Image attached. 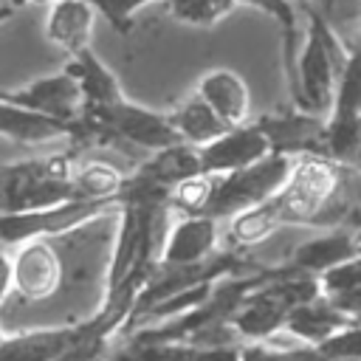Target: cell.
Instances as JSON below:
<instances>
[{
	"label": "cell",
	"mask_w": 361,
	"mask_h": 361,
	"mask_svg": "<svg viewBox=\"0 0 361 361\" xmlns=\"http://www.w3.org/2000/svg\"><path fill=\"white\" fill-rule=\"evenodd\" d=\"M271 152H274L271 141L257 127V121L234 127L226 135H220L217 141L200 147V158H203V172L206 175H228V172L245 169V166L268 158Z\"/></svg>",
	"instance_id": "cell-10"
},
{
	"label": "cell",
	"mask_w": 361,
	"mask_h": 361,
	"mask_svg": "<svg viewBox=\"0 0 361 361\" xmlns=\"http://www.w3.org/2000/svg\"><path fill=\"white\" fill-rule=\"evenodd\" d=\"M257 127L268 135L271 149L288 158H327V116H313L302 110L265 113ZM330 161V158H327Z\"/></svg>",
	"instance_id": "cell-8"
},
{
	"label": "cell",
	"mask_w": 361,
	"mask_h": 361,
	"mask_svg": "<svg viewBox=\"0 0 361 361\" xmlns=\"http://www.w3.org/2000/svg\"><path fill=\"white\" fill-rule=\"evenodd\" d=\"M0 99L28 107V110H37V113H45V116H54V118H62V121H76L87 107L82 85L65 68L54 76L34 79L17 90H6Z\"/></svg>",
	"instance_id": "cell-9"
},
{
	"label": "cell",
	"mask_w": 361,
	"mask_h": 361,
	"mask_svg": "<svg viewBox=\"0 0 361 361\" xmlns=\"http://www.w3.org/2000/svg\"><path fill=\"white\" fill-rule=\"evenodd\" d=\"M118 209H121L118 197H110V200H65L37 212H8L0 220L3 248H14L28 240H48L56 234H68Z\"/></svg>",
	"instance_id": "cell-5"
},
{
	"label": "cell",
	"mask_w": 361,
	"mask_h": 361,
	"mask_svg": "<svg viewBox=\"0 0 361 361\" xmlns=\"http://www.w3.org/2000/svg\"><path fill=\"white\" fill-rule=\"evenodd\" d=\"M62 285V259L48 240H28L3 248V299L17 293L23 302H42Z\"/></svg>",
	"instance_id": "cell-6"
},
{
	"label": "cell",
	"mask_w": 361,
	"mask_h": 361,
	"mask_svg": "<svg viewBox=\"0 0 361 361\" xmlns=\"http://www.w3.org/2000/svg\"><path fill=\"white\" fill-rule=\"evenodd\" d=\"M296 166V158H288V155H276L271 152L268 158L245 166V169H237V172H228V175H214V192H212V200L206 206V217H237L265 200H271L290 178Z\"/></svg>",
	"instance_id": "cell-4"
},
{
	"label": "cell",
	"mask_w": 361,
	"mask_h": 361,
	"mask_svg": "<svg viewBox=\"0 0 361 361\" xmlns=\"http://www.w3.org/2000/svg\"><path fill=\"white\" fill-rule=\"evenodd\" d=\"M73 152L3 164V214L37 212L65 200H76Z\"/></svg>",
	"instance_id": "cell-3"
},
{
	"label": "cell",
	"mask_w": 361,
	"mask_h": 361,
	"mask_svg": "<svg viewBox=\"0 0 361 361\" xmlns=\"http://www.w3.org/2000/svg\"><path fill=\"white\" fill-rule=\"evenodd\" d=\"M147 3L152 0H93L96 11L118 31V34H127L133 28V14L138 8H144Z\"/></svg>",
	"instance_id": "cell-23"
},
{
	"label": "cell",
	"mask_w": 361,
	"mask_h": 361,
	"mask_svg": "<svg viewBox=\"0 0 361 361\" xmlns=\"http://www.w3.org/2000/svg\"><path fill=\"white\" fill-rule=\"evenodd\" d=\"M355 166H361V152H358V161H355Z\"/></svg>",
	"instance_id": "cell-25"
},
{
	"label": "cell",
	"mask_w": 361,
	"mask_h": 361,
	"mask_svg": "<svg viewBox=\"0 0 361 361\" xmlns=\"http://www.w3.org/2000/svg\"><path fill=\"white\" fill-rule=\"evenodd\" d=\"M149 361H245L243 344H192V341H127Z\"/></svg>",
	"instance_id": "cell-19"
},
{
	"label": "cell",
	"mask_w": 361,
	"mask_h": 361,
	"mask_svg": "<svg viewBox=\"0 0 361 361\" xmlns=\"http://www.w3.org/2000/svg\"><path fill=\"white\" fill-rule=\"evenodd\" d=\"M344 186V164L327 158H299L288 183L265 203L231 217V248H251L279 226H324Z\"/></svg>",
	"instance_id": "cell-1"
},
{
	"label": "cell",
	"mask_w": 361,
	"mask_h": 361,
	"mask_svg": "<svg viewBox=\"0 0 361 361\" xmlns=\"http://www.w3.org/2000/svg\"><path fill=\"white\" fill-rule=\"evenodd\" d=\"M220 243V228L214 217L206 214H183L178 223H172V231L166 237L164 254L158 265L169 268H183V265H197L217 254Z\"/></svg>",
	"instance_id": "cell-12"
},
{
	"label": "cell",
	"mask_w": 361,
	"mask_h": 361,
	"mask_svg": "<svg viewBox=\"0 0 361 361\" xmlns=\"http://www.w3.org/2000/svg\"><path fill=\"white\" fill-rule=\"evenodd\" d=\"M299 8L305 11V34L293 65L285 68L290 107L313 116H330L338 79L350 62V48L310 0H299Z\"/></svg>",
	"instance_id": "cell-2"
},
{
	"label": "cell",
	"mask_w": 361,
	"mask_h": 361,
	"mask_svg": "<svg viewBox=\"0 0 361 361\" xmlns=\"http://www.w3.org/2000/svg\"><path fill=\"white\" fill-rule=\"evenodd\" d=\"M206 175L203 172V158H200V147L195 144H175V147H166L161 152H152L147 161H141L135 166V172H130V178L147 189H155V192H166L172 195L180 183L192 180V178H200Z\"/></svg>",
	"instance_id": "cell-11"
},
{
	"label": "cell",
	"mask_w": 361,
	"mask_h": 361,
	"mask_svg": "<svg viewBox=\"0 0 361 361\" xmlns=\"http://www.w3.org/2000/svg\"><path fill=\"white\" fill-rule=\"evenodd\" d=\"M23 3H48V6H54L56 0H6V11H8L11 6H23ZM87 3H93V0H87Z\"/></svg>",
	"instance_id": "cell-24"
},
{
	"label": "cell",
	"mask_w": 361,
	"mask_h": 361,
	"mask_svg": "<svg viewBox=\"0 0 361 361\" xmlns=\"http://www.w3.org/2000/svg\"><path fill=\"white\" fill-rule=\"evenodd\" d=\"M355 324L341 307H336L327 296H319L313 302H305L299 307L290 310L288 316V324L285 330L290 336H296L299 341H307V344H324L330 336H336L338 330Z\"/></svg>",
	"instance_id": "cell-16"
},
{
	"label": "cell",
	"mask_w": 361,
	"mask_h": 361,
	"mask_svg": "<svg viewBox=\"0 0 361 361\" xmlns=\"http://www.w3.org/2000/svg\"><path fill=\"white\" fill-rule=\"evenodd\" d=\"M87 113L104 124L116 147H133V149H144L152 155L166 147L183 144L180 133L169 121V113H155L130 99L107 104V107H87Z\"/></svg>",
	"instance_id": "cell-7"
},
{
	"label": "cell",
	"mask_w": 361,
	"mask_h": 361,
	"mask_svg": "<svg viewBox=\"0 0 361 361\" xmlns=\"http://www.w3.org/2000/svg\"><path fill=\"white\" fill-rule=\"evenodd\" d=\"M65 71L73 73L76 82L82 85L87 107H107V104H116V102L127 99L121 85H118V79H116V73L96 56L93 48H85L76 56H68Z\"/></svg>",
	"instance_id": "cell-17"
},
{
	"label": "cell",
	"mask_w": 361,
	"mask_h": 361,
	"mask_svg": "<svg viewBox=\"0 0 361 361\" xmlns=\"http://www.w3.org/2000/svg\"><path fill=\"white\" fill-rule=\"evenodd\" d=\"M195 93L234 130L248 124V110H251V96H248V85L240 73L228 71V68H214L209 71L197 85Z\"/></svg>",
	"instance_id": "cell-14"
},
{
	"label": "cell",
	"mask_w": 361,
	"mask_h": 361,
	"mask_svg": "<svg viewBox=\"0 0 361 361\" xmlns=\"http://www.w3.org/2000/svg\"><path fill=\"white\" fill-rule=\"evenodd\" d=\"M0 133L17 144H42L54 138H68L73 135V121H62L11 102L0 99Z\"/></svg>",
	"instance_id": "cell-15"
},
{
	"label": "cell",
	"mask_w": 361,
	"mask_h": 361,
	"mask_svg": "<svg viewBox=\"0 0 361 361\" xmlns=\"http://www.w3.org/2000/svg\"><path fill=\"white\" fill-rule=\"evenodd\" d=\"M169 14L178 23L197 25V28H212L223 17H228L240 3L237 0H166Z\"/></svg>",
	"instance_id": "cell-21"
},
{
	"label": "cell",
	"mask_w": 361,
	"mask_h": 361,
	"mask_svg": "<svg viewBox=\"0 0 361 361\" xmlns=\"http://www.w3.org/2000/svg\"><path fill=\"white\" fill-rule=\"evenodd\" d=\"M319 350L324 355H330L333 361H361V324L355 322V324L338 330L324 344H319Z\"/></svg>",
	"instance_id": "cell-22"
},
{
	"label": "cell",
	"mask_w": 361,
	"mask_h": 361,
	"mask_svg": "<svg viewBox=\"0 0 361 361\" xmlns=\"http://www.w3.org/2000/svg\"><path fill=\"white\" fill-rule=\"evenodd\" d=\"M169 121L175 124L180 138L195 147H206L231 130L197 93L186 96L175 110H169Z\"/></svg>",
	"instance_id": "cell-18"
},
{
	"label": "cell",
	"mask_w": 361,
	"mask_h": 361,
	"mask_svg": "<svg viewBox=\"0 0 361 361\" xmlns=\"http://www.w3.org/2000/svg\"><path fill=\"white\" fill-rule=\"evenodd\" d=\"M96 6L87 0H56L45 14V37L51 45L62 48L68 56L90 48V34L96 23Z\"/></svg>",
	"instance_id": "cell-13"
},
{
	"label": "cell",
	"mask_w": 361,
	"mask_h": 361,
	"mask_svg": "<svg viewBox=\"0 0 361 361\" xmlns=\"http://www.w3.org/2000/svg\"><path fill=\"white\" fill-rule=\"evenodd\" d=\"M243 6H251L268 17H274L282 28V65H293L299 54V25H296V8L293 0H237Z\"/></svg>",
	"instance_id": "cell-20"
}]
</instances>
